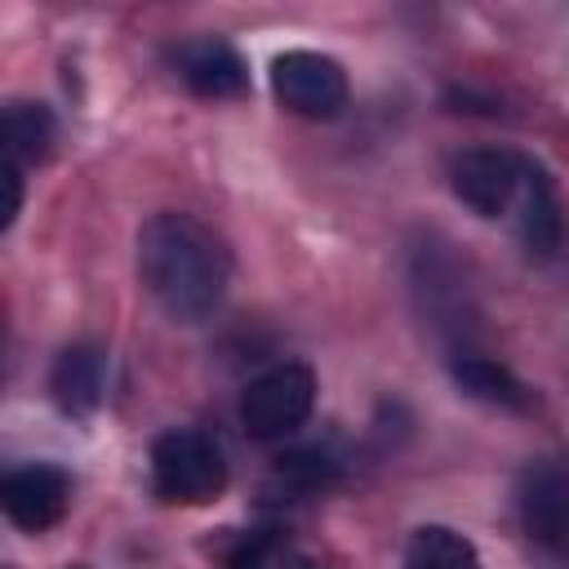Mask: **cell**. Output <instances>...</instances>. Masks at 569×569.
I'll use <instances>...</instances> for the list:
<instances>
[{"mask_svg":"<svg viewBox=\"0 0 569 569\" xmlns=\"http://www.w3.org/2000/svg\"><path fill=\"white\" fill-rule=\"evenodd\" d=\"M453 382L471 400H485V405H498V409H525L529 405L525 382L507 365H498L489 356H462V360H453Z\"/></svg>","mask_w":569,"mask_h":569,"instance_id":"obj_13","label":"cell"},{"mask_svg":"<svg viewBox=\"0 0 569 569\" xmlns=\"http://www.w3.org/2000/svg\"><path fill=\"white\" fill-rule=\"evenodd\" d=\"M151 489L160 502L200 507L227 489V458L213 436L191 427H169L151 440Z\"/></svg>","mask_w":569,"mask_h":569,"instance_id":"obj_2","label":"cell"},{"mask_svg":"<svg viewBox=\"0 0 569 569\" xmlns=\"http://www.w3.org/2000/svg\"><path fill=\"white\" fill-rule=\"evenodd\" d=\"M516 511L538 542L547 547L565 542L569 538V471H560L556 462L525 467L516 480Z\"/></svg>","mask_w":569,"mask_h":569,"instance_id":"obj_7","label":"cell"},{"mask_svg":"<svg viewBox=\"0 0 569 569\" xmlns=\"http://www.w3.org/2000/svg\"><path fill=\"white\" fill-rule=\"evenodd\" d=\"M227 569H267V538H244L227 556Z\"/></svg>","mask_w":569,"mask_h":569,"instance_id":"obj_14","label":"cell"},{"mask_svg":"<svg viewBox=\"0 0 569 569\" xmlns=\"http://www.w3.org/2000/svg\"><path fill=\"white\" fill-rule=\"evenodd\" d=\"M138 276L156 307L173 320H204L231 280V253L218 231L191 213H151L138 231Z\"/></svg>","mask_w":569,"mask_h":569,"instance_id":"obj_1","label":"cell"},{"mask_svg":"<svg viewBox=\"0 0 569 569\" xmlns=\"http://www.w3.org/2000/svg\"><path fill=\"white\" fill-rule=\"evenodd\" d=\"M520 236H525L529 253H538V258H551L565 236L560 191H556L551 173L533 160H525V178H520Z\"/></svg>","mask_w":569,"mask_h":569,"instance_id":"obj_9","label":"cell"},{"mask_svg":"<svg viewBox=\"0 0 569 569\" xmlns=\"http://www.w3.org/2000/svg\"><path fill=\"white\" fill-rule=\"evenodd\" d=\"M284 569H325V565H320V560H311V556H293Z\"/></svg>","mask_w":569,"mask_h":569,"instance_id":"obj_15","label":"cell"},{"mask_svg":"<svg viewBox=\"0 0 569 569\" xmlns=\"http://www.w3.org/2000/svg\"><path fill=\"white\" fill-rule=\"evenodd\" d=\"M400 569H480V551L449 525H422L409 533Z\"/></svg>","mask_w":569,"mask_h":569,"instance_id":"obj_12","label":"cell"},{"mask_svg":"<svg viewBox=\"0 0 569 569\" xmlns=\"http://www.w3.org/2000/svg\"><path fill=\"white\" fill-rule=\"evenodd\" d=\"M67 502H71V480L53 462H31V467H18L0 480V507L27 533L53 529L62 520Z\"/></svg>","mask_w":569,"mask_h":569,"instance_id":"obj_6","label":"cell"},{"mask_svg":"<svg viewBox=\"0 0 569 569\" xmlns=\"http://www.w3.org/2000/svg\"><path fill=\"white\" fill-rule=\"evenodd\" d=\"M271 93L284 111L307 120H329L347 107V71L338 58L316 49H284L271 62Z\"/></svg>","mask_w":569,"mask_h":569,"instance_id":"obj_4","label":"cell"},{"mask_svg":"<svg viewBox=\"0 0 569 569\" xmlns=\"http://www.w3.org/2000/svg\"><path fill=\"white\" fill-rule=\"evenodd\" d=\"M173 67H178L182 84H187L191 93H200V98H236V93L249 89V67H244V58H240L227 40H213V36L178 44Z\"/></svg>","mask_w":569,"mask_h":569,"instance_id":"obj_8","label":"cell"},{"mask_svg":"<svg viewBox=\"0 0 569 569\" xmlns=\"http://www.w3.org/2000/svg\"><path fill=\"white\" fill-rule=\"evenodd\" d=\"M520 178H525V156L507 147H471L449 164L453 196L480 218H502L520 196Z\"/></svg>","mask_w":569,"mask_h":569,"instance_id":"obj_5","label":"cell"},{"mask_svg":"<svg viewBox=\"0 0 569 569\" xmlns=\"http://www.w3.org/2000/svg\"><path fill=\"white\" fill-rule=\"evenodd\" d=\"M58 138L53 111L44 102H9L4 107V160L13 164H40Z\"/></svg>","mask_w":569,"mask_h":569,"instance_id":"obj_11","label":"cell"},{"mask_svg":"<svg viewBox=\"0 0 569 569\" xmlns=\"http://www.w3.org/2000/svg\"><path fill=\"white\" fill-rule=\"evenodd\" d=\"M316 409V373L298 360L271 365L240 396V427L249 440H284Z\"/></svg>","mask_w":569,"mask_h":569,"instance_id":"obj_3","label":"cell"},{"mask_svg":"<svg viewBox=\"0 0 569 569\" xmlns=\"http://www.w3.org/2000/svg\"><path fill=\"white\" fill-rule=\"evenodd\" d=\"M49 391L58 400V409L67 413H89L102 405L107 391V351L93 342H76L53 360L49 373Z\"/></svg>","mask_w":569,"mask_h":569,"instance_id":"obj_10","label":"cell"}]
</instances>
